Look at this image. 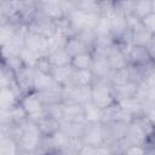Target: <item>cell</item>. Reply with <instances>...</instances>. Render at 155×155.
<instances>
[{"instance_id": "obj_1", "label": "cell", "mask_w": 155, "mask_h": 155, "mask_svg": "<svg viewBox=\"0 0 155 155\" xmlns=\"http://www.w3.org/2000/svg\"><path fill=\"white\" fill-rule=\"evenodd\" d=\"M155 126L149 121V119L143 115L131 120L127 125V130L124 140L128 147H148L150 138L153 136Z\"/></svg>"}, {"instance_id": "obj_17", "label": "cell", "mask_w": 155, "mask_h": 155, "mask_svg": "<svg viewBox=\"0 0 155 155\" xmlns=\"http://www.w3.org/2000/svg\"><path fill=\"white\" fill-rule=\"evenodd\" d=\"M124 111L126 113V115L128 116L130 121L136 119V117H139V116H143L144 115V111H145V108H144V104L138 101L136 97H132V98H128L121 103H119Z\"/></svg>"}, {"instance_id": "obj_53", "label": "cell", "mask_w": 155, "mask_h": 155, "mask_svg": "<svg viewBox=\"0 0 155 155\" xmlns=\"http://www.w3.org/2000/svg\"><path fill=\"white\" fill-rule=\"evenodd\" d=\"M149 145H153V147H155V128H154V132H153V136H151V138H150V143H149ZM148 145V147H149ZM147 148V147H145Z\"/></svg>"}, {"instance_id": "obj_3", "label": "cell", "mask_w": 155, "mask_h": 155, "mask_svg": "<svg viewBox=\"0 0 155 155\" xmlns=\"http://www.w3.org/2000/svg\"><path fill=\"white\" fill-rule=\"evenodd\" d=\"M27 30L35 33L42 38L50 39L51 36L56 35V21L48 18L42 12L38 11L36 15L28 22Z\"/></svg>"}, {"instance_id": "obj_48", "label": "cell", "mask_w": 155, "mask_h": 155, "mask_svg": "<svg viewBox=\"0 0 155 155\" xmlns=\"http://www.w3.org/2000/svg\"><path fill=\"white\" fill-rule=\"evenodd\" d=\"M121 155H145L144 147H130Z\"/></svg>"}, {"instance_id": "obj_25", "label": "cell", "mask_w": 155, "mask_h": 155, "mask_svg": "<svg viewBox=\"0 0 155 155\" xmlns=\"http://www.w3.org/2000/svg\"><path fill=\"white\" fill-rule=\"evenodd\" d=\"M38 94H39L41 102L44 103V105L63 103V87L62 86H54V87L46 90L44 92H40Z\"/></svg>"}, {"instance_id": "obj_45", "label": "cell", "mask_w": 155, "mask_h": 155, "mask_svg": "<svg viewBox=\"0 0 155 155\" xmlns=\"http://www.w3.org/2000/svg\"><path fill=\"white\" fill-rule=\"evenodd\" d=\"M151 93H153V90H151L145 82H142V84H138L134 97H136L138 101H140L143 104H145V102L150 98Z\"/></svg>"}, {"instance_id": "obj_52", "label": "cell", "mask_w": 155, "mask_h": 155, "mask_svg": "<svg viewBox=\"0 0 155 155\" xmlns=\"http://www.w3.org/2000/svg\"><path fill=\"white\" fill-rule=\"evenodd\" d=\"M19 155H40L36 150H30V151H22L19 153Z\"/></svg>"}, {"instance_id": "obj_22", "label": "cell", "mask_w": 155, "mask_h": 155, "mask_svg": "<svg viewBox=\"0 0 155 155\" xmlns=\"http://www.w3.org/2000/svg\"><path fill=\"white\" fill-rule=\"evenodd\" d=\"M17 7H18V13L22 17L23 22L25 23V25L39 11L38 0H19L17 1Z\"/></svg>"}, {"instance_id": "obj_35", "label": "cell", "mask_w": 155, "mask_h": 155, "mask_svg": "<svg viewBox=\"0 0 155 155\" xmlns=\"http://www.w3.org/2000/svg\"><path fill=\"white\" fill-rule=\"evenodd\" d=\"M8 113H10V120H11L12 125H22V124H24L29 119L28 113L21 105V103H18L15 107H12L8 110Z\"/></svg>"}, {"instance_id": "obj_33", "label": "cell", "mask_w": 155, "mask_h": 155, "mask_svg": "<svg viewBox=\"0 0 155 155\" xmlns=\"http://www.w3.org/2000/svg\"><path fill=\"white\" fill-rule=\"evenodd\" d=\"M16 15H18L17 1H10V0L0 1V22L7 21V19L15 17Z\"/></svg>"}, {"instance_id": "obj_37", "label": "cell", "mask_w": 155, "mask_h": 155, "mask_svg": "<svg viewBox=\"0 0 155 155\" xmlns=\"http://www.w3.org/2000/svg\"><path fill=\"white\" fill-rule=\"evenodd\" d=\"M94 76L91 70H76L73 85H79V86H91L94 81ZM70 86V85H69Z\"/></svg>"}, {"instance_id": "obj_43", "label": "cell", "mask_w": 155, "mask_h": 155, "mask_svg": "<svg viewBox=\"0 0 155 155\" xmlns=\"http://www.w3.org/2000/svg\"><path fill=\"white\" fill-rule=\"evenodd\" d=\"M113 86H117V85H124L127 82H131V78H130V71H128V67L120 69V70H115L113 74V78L110 80Z\"/></svg>"}, {"instance_id": "obj_29", "label": "cell", "mask_w": 155, "mask_h": 155, "mask_svg": "<svg viewBox=\"0 0 155 155\" xmlns=\"http://www.w3.org/2000/svg\"><path fill=\"white\" fill-rule=\"evenodd\" d=\"M47 57H48L50 63L52 64L53 68L69 65V64H71V58H73V57L65 51V48L57 50V51L52 52L51 54H48Z\"/></svg>"}, {"instance_id": "obj_5", "label": "cell", "mask_w": 155, "mask_h": 155, "mask_svg": "<svg viewBox=\"0 0 155 155\" xmlns=\"http://www.w3.org/2000/svg\"><path fill=\"white\" fill-rule=\"evenodd\" d=\"M127 18L130 29H131V44L134 46H147L153 34L142 24L140 19H138L134 15H131Z\"/></svg>"}, {"instance_id": "obj_39", "label": "cell", "mask_w": 155, "mask_h": 155, "mask_svg": "<svg viewBox=\"0 0 155 155\" xmlns=\"http://www.w3.org/2000/svg\"><path fill=\"white\" fill-rule=\"evenodd\" d=\"M63 113H64V103L50 104V105H45L44 108V114L46 116L56 119L58 121L63 120Z\"/></svg>"}, {"instance_id": "obj_2", "label": "cell", "mask_w": 155, "mask_h": 155, "mask_svg": "<svg viewBox=\"0 0 155 155\" xmlns=\"http://www.w3.org/2000/svg\"><path fill=\"white\" fill-rule=\"evenodd\" d=\"M91 101L102 109L115 103L113 97V85L108 80H94L91 85Z\"/></svg>"}, {"instance_id": "obj_32", "label": "cell", "mask_w": 155, "mask_h": 155, "mask_svg": "<svg viewBox=\"0 0 155 155\" xmlns=\"http://www.w3.org/2000/svg\"><path fill=\"white\" fill-rule=\"evenodd\" d=\"M76 36L86 45V47L90 51H92L96 47V45L98 44V34H97L94 28H88V29L80 30L76 34Z\"/></svg>"}, {"instance_id": "obj_12", "label": "cell", "mask_w": 155, "mask_h": 155, "mask_svg": "<svg viewBox=\"0 0 155 155\" xmlns=\"http://www.w3.org/2000/svg\"><path fill=\"white\" fill-rule=\"evenodd\" d=\"M38 8L45 16L56 22L64 18L59 0H38Z\"/></svg>"}, {"instance_id": "obj_6", "label": "cell", "mask_w": 155, "mask_h": 155, "mask_svg": "<svg viewBox=\"0 0 155 155\" xmlns=\"http://www.w3.org/2000/svg\"><path fill=\"white\" fill-rule=\"evenodd\" d=\"M85 147L101 148L104 145L102 122H86L84 132L80 137Z\"/></svg>"}, {"instance_id": "obj_9", "label": "cell", "mask_w": 155, "mask_h": 155, "mask_svg": "<svg viewBox=\"0 0 155 155\" xmlns=\"http://www.w3.org/2000/svg\"><path fill=\"white\" fill-rule=\"evenodd\" d=\"M127 121H109V122H102V130H103V138L104 144L105 143H113L119 142L124 139L126 130H127Z\"/></svg>"}, {"instance_id": "obj_18", "label": "cell", "mask_w": 155, "mask_h": 155, "mask_svg": "<svg viewBox=\"0 0 155 155\" xmlns=\"http://www.w3.org/2000/svg\"><path fill=\"white\" fill-rule=\"evenodd\" d=\"M137 84L134 82H127L124 85H117L113 86V97L116 103H121L128 98L134 97L136 91H137Z\"/></svg>"}, {"instance_id": "obj_34", "label": "cell", "mask_w": 155, "mask_h": 155, "mask_svg": "<svg viewBox=\"0 0 155 155\" xmlns=\"http://www.w3.org/2000/svg\"><path fill=\"white\" fill-rule=\"evenodd\" d=\"M0 155H19L17 143L7 136H0Z\"/></svg>"}, {"instance_id": "obj_28", "label": "cell", "mask_w": 155, "mask_h": 155, "mask_svg": "<svg viewBox=\"0 0 155 155\" xmlns=\"http://www.w3.org/2000/svg\"><path fill=\"white\" fill-rule=\"evenodd\" d=\"M94 58L91 52H85L71 58V65L76 70H91Z\"/></svg>"}, {"instance_id": "obj_10", "label": "cell", "mask_w": 155, "mask_h": 155, "mask_svg": "<svg viewBox=\"0 0 155 155\" xmlns=\"http://www.w3.org/2000/svg\"><path fill=\"white\" fill-rule=\"evenodd\" d=\"M99 17L101 16L91 15V13H86V12L76 10L75 12H73L67 18L69 19V22L73 25V28L79 33L80 30H84V29L96 28V24H97Z\"/></svg>"}, {"instance_id": "obj_31", "label": "cell", "mask_w": 155, "mask_h": 155, "mask_svg": "<svg viewBox=\"0 0 155 155\" xmlns=\"http://www.w3.org/2000/svg\"><path fill=\"white\" fill-rule=\"evenodd\" d=\"M84 147L85 145L80 138H68L58 153L61 155H79Z\"/></svg>"}, {"instance_id": "obj_24", "label": "cell", "mask_w": 155, "mask_h": 155, "mask_svg": "<svg viewBox=\"0 0 155 155\" xmlns=\"http://www.w3.org/2000/svg\"><path fill=\"white\" fill-rule=\"evenodd\" d=\"M63 120L71 121V122H86L85 121L84 105H81V104H65L64 103Z\"/></svg>"}, {"instance_id": "obj_51", "label": "cell", "mask_w": 155, "mask_h": 155, "mask_svg": "<svg viewBox=\"0 0 155 155\" xmlns=\"http://www.w3.org/2000/svg\"><path fill=\"white\" fill-rule=\"evenodd\" d=\"M145 155H155V147L149 145L145 148Z\"/></svg>"}, {"instance_id": "obj_23", "label": "cell", "mask_w": 155, "mask_h": 155, "mask_svg": "<svg viewBox=\"0 0 155 155\" xmlns=\"http://www.w3.org/2000/svg\"><path fill=\"white\" fill-rule=\"evenodd\" d=\"M21 94L12 88H0V110H10L19 103Z\"/></svg>"}, {"instance_id": "obj_46", "label": "cell", "mask_w": 155, "mask_h": 155, "mask_svg": "<svg viewBox=\"0 0 155 155\" xmlns=\"http://www.w3.org/2000/svg\"><path fill=\"white\" fill-rule=\"evenodd\" d=\"M35 68H36V70H39V71H41V73H45V74H51V73H52V69H53L52 64L50 63L48 57H41V58L38 61Z\"/></svg>"}, {"instance_id": "obj_41", "label": "cell", "mask_w": 155, "mask_h": 155, "mask_svg": "<svg viewBox=\"0 0 155 155\" xmlns=\"http://www.w3.org/2000/svg\"><path fill=\"white\" fill-rule=\"evenodd\" d=\"M67 38L62 36V35H53L50 39H47V50H48V54H51L52 52L57 51V50H62L65 47L67 44Z\"/></svg>"}, {"instance_id": "obj_47", "label": "cell", "mask_w": 155, "mask_h": 155, "mask_svg": "<svg viewBox=\"0 0 155 155\" xmlns=\"http://www.w3.org/2000/svg\"><path fill=\"white\" fill-rule=\"evenodd\" d=\"M140 22L153 35H155V13L154 12H151L148 16H145L144 18H142Z\"/></svg>"}, {"instance_id": "obj_7", "label": "cell", "mask_w": 155, "mask_h": 155, "mask_svg": "<svg viewBox=\"0 0 155 155\" xmlns=\"http://www.w3.org/2000/svg\"><path fill=\"white\" fill-rule=\"evenodd\" d=\"M19 103L25 109V111L28 113L29 115V119L36 121L38 119H40L41 116H44V103L41 102L39 94L34 91L31 92H28L25 94H23L19 99Z\"/></svg>"}, {"instance_id": "obj_14", "label": "cell", "mask_w": 155, "mask_h": 155, "mask_svg": "<svg viewBox=\"0 0 155 155\" xmlns=\"http://www.w3.org/2000/svg\"><path fill=\"white\" fill-rule=\"evenodd\" d=\"M75 71H76V69L71 64H69V65H64V67L53 68L51 75L59 86L67 87L69 85H73Z\"/></svg>"}, {"instance_id": "obj_27", "label": "cell", "mask_w": 155, "mask_h": 155, "mask_svg": "<svg viewBox=\"0 0 155 155\" xmlns=\"http://www.w3.org/2000/svg\"><path fill=\"white\" fill-rule=\"evenodd\" d=\"M85 121L86 122H102L103 121V109L96 105L92 101L84 104Z\"/></svg>"}, {"instance_id": "obj_13", "label": "cell", "mask_w": 155, "mask_h": 155, "mask_svg": "<svg viewBox=\"0 0 155 155\" xmlns=\"http://www.w3.org/2000/svg\"><path fill=\"white\" fill-rule=\"evenodd\" d=\"M35 74H36V69L31 68V67H24L21 71H18L16 74L17 85H18L22 94H25V93L33 91Z\"/></svg>"}, {"instance_id": "obj_16", "label": "cell", "mask_w": 155, "mask_h": 155, "mask_svg": "<svg viewBox=\"0 0 155 155\" xmlns=\"http://www.w3.org/2000/svg\"><path fill=\"white\" fill-rule=\"evenodd\" d=\"M91 71L97 80H108L110 81L114 74V69L110 67L108 59H94Z\"/></svg>"}, {"instance_id": "obj_4", "label": "cell", "mask_w": 155, "mask_h": 155, "mask_svg": "<svg viewBox=\"0 0 155 155\" xmlns=\"http://www.w3.org/2000/svg\"><path fill=\"white\" fill-rule=\"evenodd\" d=\"M92 97L91 86L70 85L63 87V103L65 104H81L90 102Z\"/></svg>"}, {"instance_id": "obj_40", "label": "cell", "mask_w": 155, "mask_h": 155, "mask_svg": "<svg viewBox=\"0 0 155 155\" xmlns=\"http://www.w3.org/2000/svg\"><path fill=\"white\" fill-rule=\"evenodd\" d=\"M115 12L120 13L125 17L133 15L134 11V0H126V1H114Z\"/></svg>"}, {"instance_id": "obj_20", "label": "cell", "mask_w": 155, "mask_h": 155, "mask_svg": "<svg viewBox=\"0 0 155 155\" xmlns=\"http://www.w3.org/2000/svg\"><path fill=\"white\" fill-rule=\"evenodd\" d=\"M54 86H59V85L54 81V79L52 78L51 74H45V73H41V71L36 70V74H35V78H34V84H33V91L34 92L40 93V92L50 90Z\"/></svg>"}, {"instance_id": "obj_50", "label": "cell", "mask_w": 155, "mask_h": 155, "mask_svg": "<svg viewBox=\"0 0 155 155\" xmlns=\"http://www.w3.org/2000/svg\"><path fill=\"white\" fill-rule=\"evenodd\" d=\"M145 48L148 50L151 59L155 62V35H153V38L150 39V41L148 42V45L145 46Z\"/></svg>"}, {"instance_id": "obj_55", "label": "cell", "mask_w": 155, "mask_h": 155, "mask_svg": "<svg viewBox=\"0 0 155 155\" xmlns=\"http://www.w3.org/2000/svg\"><path fill=\"white\" fill-rule=\"evenodd\" d=\"M50 155H61V154L57 151V153H52V154H50Z\"/></svg>"}, {"instance_id": "obj_19", "label": "cell", "mask_w": 155, "mask_h": 155, "mask_svg": "<svg viewBox=\"0 0 155 155\" xmlns=\"http://www.w3.org/2000/svg\"><path fill=\"white\" fill-rule=\"evenodd\" d=\"M109 121H127L130 122L128 116L124 111L122 107L119 103H113L105 109H103V121L102 122H109Z\"/></svg>"}, {"instance_id": "obj_11", "label": "cell", "mask_w": 155, "mask_h": 155, "mask_svg": "<svg viewBox=\"0 0 155 155\" xmlns=\"http://www.w3.org/2000/svg\"><path fill=\"white\" fill-rule=\"evenodd\" d=\"M25 48L38 53L40 57H47L48 56V50H47V39L42 38L35 33L31 31H25Z\"/></svg>"}, {"instance_id": "obj_36", "label": "cell", "mask_w": 155, "mask_h": 155, "mask_svg": "<svg viewBox=\"0 0 155 155\" xmlns=\"http://www.w3.org/2000/svg\"><path fill=\"white\" fill-rule=\"evenodd\" d=\"M153 12V1L151 0H134V11L133 15L142 19L149 13Z\"/></svg>"}, {"instance_id": "obj_21", "label": "cell", "mask_w": 155, "mask_h": 155, "mask_svg": "<svg viewBox=\"0 0 155 155\" xmlns=\"http://www.w3.org/2000/svg\"><path fill=\"white\" fill-rule=\"evenodd\" d=\"M35 122H36L38 128L40 131V134L42 137H50V136H52V134H54L56 132L59 131L61 121H58L56 119H52V117H48L46 115L38 119Z\"/></svg>"}, {"instance_id": "obj_54", "label": "cell", "mask_w": 155, "mask_h": 155, "mask_svg": "<svg viewBox=\"0 0 155 155\" xmlns=\"http://www.w3.org/2000/svg\"><path fill=\"white\" fill-rule=\"evenodd\" d=\"M153 1V12L155 13V0H151Z\"/></svg>"}, {"instance_id": "obj_38", "label": "cell", "mask_w": 155, "mask_h": 155, "mask_svg": "<svg viewBox=\"0 0 155 155\" xmlns=\"http://www.w3.org/2000/svg\"><path fill=\"white\" fill-rule=\"evenodd\" d=\"M78 10L91 13V15H99V1L98 0H76Z\"/></svg>"}, {"instance_id": "obj_15", "label": "cell", "mask_w": 155, "mask_h": 155, "mask_svg": "<svg viewBox=\"0 0 155 155\" xmlns=\"http://www.w3.org/2000/svg\"><path fill=\"white\" fill-rule=\"evenodd\" d=\"M128 62L130 65H150L154 63L148 50L144 46L132 45L128 51Z\"/></svg>"}, {"instance_id": "obj_8", "label": "cell", "mask_w": 155, "mask_h": 155, "mask_svg": "<svg viewBox=\"0 0 155 155\" xmlns=\"http://www.w3.org/2000/svg\"><path fill=\"white\" fill-rule=\"evenodd\" d=\"M25 31H27V27L23 28L22 30H19L10 41H7L6 44H4V45L0 46L1 58H8V57L21 56V53L25 48V40H24Z\"/></svg>"}, {"instance_id": "obj_44", "label": "cell", "mask_w": 155, "mask_h": 155, "mask_svg": "<svg viewBox=\"0 0 155 155\" xmlns=\"http://www.w3.org/2000/svg\"><path fill=\"white\" fill-rule=\"evenodd\" d=\"M19 57L23 61V63H24L25 67H31V68H35L38 61L41 58L38 53H35V52H33V51H30L28 48H24Z\"/></svg>"}, {"instance_id": "obj_30", "label": "cell", "mask_w": 155, "mask_h": 155, "mask_svg": "<svg viewBox=\"0 0 155 155\" xmlns=\"http://www.w3.org/2000/svg\"><path fill=\"white\" fill-rule=\"evenodd\" d=\"M65 51L71 56V57H75L78 54H81V53H85V52H91L86 45L78 38V36H73V38H69L67 40V44H65Z\"/></svg>"}, {"instance_id": "obj_42", "label": "cell", "mask_w": 155, "mask_h": 155, "mask_svg": "<svg viewBox=\"0 0 155 155\" xmlns=\"http://www.w3.org/2000/svg\"><path fill=\"white\" fill-rule=\"evenodd\" d=\"M1 64L5 65L6 68H8L10 70H12L15 74H17L18 71H21L25 67L19 56L8 57V58H1Z\"/></svg>"}, {"instance_id": "obj_49", "label": "cell", "mask_w": 155, "mask_h": 155, "mask_svg": "<svg viewBox=\"0 0 155 155\" xmlns=\"http://www.w3.org/2000/svg\"><path fill=\"white\" fill-rule=\"evenodd\" d=\"M144 82H145L151 90H155V62H154V65H153V68H151L150 73L148 74V76H147V79H145Z\"/></svg>"}, {"instance_id": "obj_26", "label": "cell", "mask_w": 155, "mask_h": 155, "mask_svg": "<svg viewBox=\"0 0 155 155\" xmlns=\"http://www.w3.org/2000/svg\"><path fill=\"white\" fill-rule=\"evenodd\" d=\"M86 122H71L62 120L59 124V131L63 132L68 138H80Z\"/></svg>"}]
</instances>
